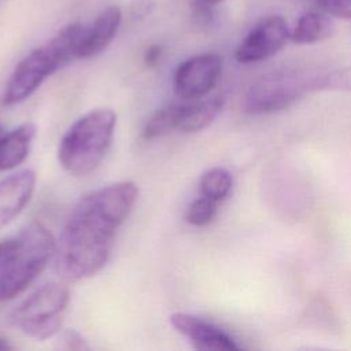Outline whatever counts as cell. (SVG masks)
Masks as SVG:
<instances>
[{"mask_svg":"<svg viewBox=\"0 0 351 351\" xmlns=\"http://www.w3.org/2000/svg\"><path fill=\"white\" fill-rule=\"evenodd\" d=\"M137 196L138 186L133 181H121L92 191L77 202L55 248V267L62 278L78 281L103 269L115 233Z\"/></svg>","mask_w":351,"mask_h":351,"instance_id":"cell-1","label":"cell"},{"mask_svg":"<svg viewBox=\"0 0 351 351\" xmlns=\"http://www.w3.org/2000/svg\"><path fill=\"white\" fill-rule=\"evenodd\" d=\"M86 27L84 23H70L45 44L26 55L12 71L0 97V106L10 107L22 103L56 70L78 59V47Z\"/></svg>","mask_w":351,"mask_h":351,"instance_id":"cell-2","label":"cell"},{"mask_svg":"<svg viewBox=\"0 0 351 351\" xmlns=\"http://www.w3.org/2000/svg\"><path fill=\"white\" fill-rule=\"evenodd\" d=\"M56 241L49 229L33 221L15 237L8 239L0 280V300L21 295L47 267L55 255Z\"/></svg>","mask_w":351,"mask_h":351,"instance_id":"cell-3","label":"cell"},{"mask_svg":"<svg viewBox=\"0 0 351 351\" xmlns=\"http://www.w3.org/2000/svg\"><path fill=\"white\" fill-rule=\"evenodd\" d=\"M115 123L117 114L111 108H96L80 117L59 143L60 166L73 176L96 169L111 145Z\"/></svg>","mask_w":351,"mask_h":351,"instance_id":"cell-4","label":"cell"},{"mask_svg":"<svg viewBox=\"0 0 351 351\" xmlns=\"http://www.w3.org/2000/svg\"><path fill=\"white\" fill-rule=\"evenodd\" d=\"M69 302V288L51 281L38 287L19 303L11 314V321L26 336L47 340L60 330L63 313Z\"/></svg>","mask_w":351,"mask_h":351,"instance_id":"cell-5","label":"cell"},{"mask_svg":"<svg viewBox=\"0 0 351 351\" xmlns=\"http://www.w3.org/2000/svg\"><path fill=\"white\" fill-rule=\"evenodd\" d=\"M311 81L291 73H273L256 81L245 95L244 107L251 114H269L280 111L298 100L310 89Z\"/></svg>","mask_w":351,"mask_h":351,"instance_id":"cell-6","label":"cell"},{"mask_svg":"<svg viewBox=\"0 0 351 351\" xmlns=\"http://www.w3.org/2000/svg\"><path fill=\"white\" fill-rule=\"evenodd\" d=\"M289 37L291 29L284 16H265L237 45L234 58L243 64L263 62L278 53L289 41Z\"/></svg>","mask_w":351,"mask_h":351,"instance_id":"cell-7","label":"cell"},{"mask_svg":"<svg viewBox=\"0 0 351 351\" xmlns=\"http://www.w3.org/2000/svg\"><path fill=\"white\" fill-rule=\"evenodd\" d=\"M222 71V58L217 53H200L184 60L174 74V92L189 101L204 97L217 85Z\"/></svg>","mask_w":351,"mask_h":351,"instance_id":"cell-8","label":"cell"},{"mask_svg":"<svg viewBox=\"0 0 351 351\" xmlns=\"http://www.w3.org/2000/svg\"><path fill=\"white\" fill-rule=\"evenodd\" d=\"M171 326L182 335L193 348L196 350H210V351H236L240 346L236 340L218 328L217 325L202 319L196 315L186 313H173L170 317Z\"/></svg>","mask_w":351,"mask_h":351,"instance_id":"cell-9","label":"cell"},{"mask_svg":"<svg viewBox=\"0 0 351 351\" xmlns=\"http://www.w3.org/2000/svg\"><path fill=\"white\" fill-rule=\"evenodd\" d=\"M36 174L30 169L19 170L0 180V229L16 218L32 199Z\"/></svg>","mask_w":351,"mask_h":351,"instance_id":"cell-10","label":"cell"},{"mask_svg":"<svg viewBox=\"0 0 351 351\" xmlns=\"http://www.w3.org/2000/svg\"><path fill=\"white\" fill-rule=\"evenodd\" d=\"M122 21V11L117 5L103 10L95 22L86 27L85 36L78 47V59H88L99 55L114 40Z\"/></svg>","mask_w":351,"mask_h":351,"instance_id":"cell-11","label":"cell"},{"mask_svg":"<svg viewBox=\"0 0 351 351\" xmlns=\"http://www.w3.org/2000/svg\"><path fill=\"white\" fill-rule=\"evenodd\" d=\"M34 136L36 125L32 122H25L4 133L0 140V171L11 170L26 159Z\"/></svg>","mask_w":351,"mask_h":351,"instance_id":"cell-12","label":"cell"},{"mask_svg":"<svg viewBox=\"0 0 351 351\" xmlns=\"http://www.w3.org/2000/svg\"><path fill=\"white\" fill-rule=\"evenodd\" d=\"M333 32L335 23L328 14L308 10L298 18L289 40L298 45H311L329 38Z\"/></svg>","mask_w":351,"mask_h":351,"instance_id":"cell-13","label":"cell"},{"mask_svg":"<svg viewBox=\"0 0 351 351\" xmlns=\"http://www.w3.org/2000/svg\"><path fill=\"white\" fill-rule=\"evenodd\" d=\"M225 104L223 96H213L192 104H185L178 130L182 133H197L210 126Z\"/></svg>","mask_w":351,"mask_h":351,"instance_id":"cell-14","label":"cell"},{"mask_svg":"<svg viewBox=\"0 0 351 351\" xmlns=\"http://www.w3.org/2000/svg\"><path fill=\"white\" fill-rule=\"evenodd\" d=\"M184 108H185V104L173 103L158 110L147 121L143 129V137L145 140H154V138L166 136L176 129L178 130Z\"/></svg>","mask_w":351,"mask_h":351,"instance_id":"cell-15","label":"cell"},{"mask_svg":"<svg viewBox=\"0 0 351 351\" xmlns=\"http://www.w3.org/2000/svg\"><path fill=\"white\" fill-rule=\"evenodd\" d=\"M233 177L223 167H211L200 176V193L215 202L223 200L232 191Z\"/></svg>","mask_w":351,"mask_h":351,"instance_id":"cell-16","label":"cell"},{"mask_svg":"<svg viewBox=\"0 0 351 351\" xmlns=\"http://www.w3.org/2000/svg\"><path fill=\"white\" fill-rule=\"evenodd\" d=\"M215 214L217 202L202 195L188 206L185 219L193 226H206L214 219Z\"/></svg>","mask_w":351,"mask_h":351,"instance_id":"cell-17","label":"cell"},{"mask_svg":"<svg viewBox=\"0 0 351 351\" xmlns=\"http://www.w3.org/2000/svg\"><path fill=\"white\" fill-rule=\"evenodd\" d=\"M310 89H341L351 90V67L335 70L325 77L311 80Z\"/></svg>","mask_w":351,"mask_h":351,"instance_id":"cell-18","label":"cell"},{"mask_svg":"<svg viewBox=\"0 0 351 351\" xmlns=\"http://www.w3.org/2000/svg\"><path fill=\"white\" fill-rule=\"evenodd\" d=\"M315 7L329 16L351 21V0H311Z\"/></svg>","mask_w":351,"mask_h":351,"instance_id":"cell-19","label":"cell"},{"mask_svg":"<svg viewBox=\"0 0 351 351\" xmlns=\"http://www.w3.org/2000/svg\"><path fill=\"white\" fill-rule=\"evenodd\" d=\"M58 347L67 351H84L89 350V346L86 344L85 339L75 330H64L60 333L58 339Z\"/></svg>","mask_w":351,"mask_h":351,"instance_id":"cell-20","label":"cell"},{"mask_svg":"<svg viewBox=\"0 0 351 351\" xmlns=\"http://www.w3.org/2000/svg\"><path fill=\"white\" fill-rule=\"evenodd\" d=\"M223 0H192L191 7L193 14L200 19H210L213 11L217 5H219Z\"/></svg>","mask_w":351,"mask_h":351,"instance_id":"cell-21","label":"cell"},{"mask_svg":"<svg viewBox=\"0 0 351 351\" xmlns=\"http://www.w3.org/2000/svg\"><path fill=\"white\" fill-rule=\"evenodd\" d=\"M162 52H163V49H162L160 45H158V44L149 45V47L145 49V52H144V62H145V64L149 66V67L156 66L158 62H159L160 58H162Z\"/></svg>","mask_w":351,"mask_h":351,"instance_id":"cell-22","label":"cell"},{"mask_svg":"<svg viewBox=\"0 0 351 351\" xmlns=\"http://www.w3.org/2000/svg\"><path fill=\"white\" fill-rule=\"evenodd\" d=\"M152 8V4L149 0H136L130 5V14L133 18H143L147 14H149Z\"/></svg>","mask_w":351,"mask_h":351,"instance_id":"cell-23","label":"cell"},{"mask_svg":"<svg viewBox=\"0 0 351 351\" xmlns=\"http://www.w3.org/2000/svg\"><path fill=\"white\" fill-rule=\"evenodd\" d=\"M8 247V239L0 241V280H1V271H3V262H4V256H5V251Z\"/></svg>","mask_w":351,"mask_h":351,"instance_id":"cell-24","label":"cell"},{"mask_svg":"<svg viewBox=\"0 0 351 351\" xmlns=\"http://www.w3.org/2000/svg\"><path fill=\"white\" fill-rule=\"evenodd\" d=\"M12 347L8 344V341L3 337H0V351H7V350H11Z\"/></svg>","mask_w":351,"mask_h":351,"instance_id":"cell-25","label":"cell"},{"mask_svg":"<svg viewBox=\"0 0 351 351\" xmlns=\"http://www.w3.org/2000/svg\"><path fill=\"white\" fill-rule=\"evenodd\" d=\"M4 133H5V132H4V129H3V126H1V125H0V140H1V137H3V136H4Z\"/></svg>","mask_w":351,"mask_h":351,"instance_id":"cell-26","label":"cell"},{"mask_svg":"<svg viewBox=\"0 0 351 351\" xmlns=\"http://www.w3.org/2000/svg\"><path fill=\"white\" fill-rule=\"evenodd\" d=\"M0 1H1V0H0Z\"/></svg>","mask_w":351,"mask_h":351,"instance_id":"cell-27","label":"cell"}]
</instances>
